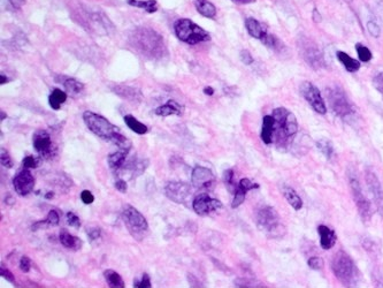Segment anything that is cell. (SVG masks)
<instances>
[{
  "label": "cell",
  "instance_id": "6da1fadb",
  "mask_svg": "<svg viewBox=\"0 0 383 288\" xmlns=\"http://www.w3.org/2000/svg\"><path fill=\"white\" fill-rule=\"evenodd\" d=\"M272 115V143L277 148H284L298 133V121L292 112L284 107H277Z\"/></svg>",
  "mask_w": 383,
  "mask_h": 288
},
{
  "label": "cell",
  "instance_id": "7a4b0ae2",
  "mask_svg": "<svg viewBox=\"0 0 383 288\" xmlns=\"http://www.w3.org/2000/svg\"><path fill=\"white\" fill-rule=\"evenodd\" d=\"M133 47L149 58H161L166 52L162 37L152 29L138 28L130 37Z\"/></svg>",
  "mask_w": 383,
  "mask_h": 288
},
{
  "label": "cell",
  "instance_id": "3957f363",
  "mask_svg": "<svg viewBox=\"0 0 383 288\" xmlns=\"http://www.w3.org/2000/svg\"><path fill=\"white\" fill-rule=\"evenodd\" d=\"M174 30L178 38L189 45H196L211 39V35L207 31L189 19H180L176 21Z\"/></svg>",
  "mask_w": 383,
  "mask_h": 288
},
{
  "label": "cell",
  "instance_id": "277c9868",
  "mask_svg": "<svg viewBox=\"0 0 383 288\" xmlns=\"http://www.w3.org/2000/svg\"><path fill=\"white\" fill-rule=\"evenodd\" d=\"M331 270L335 277L344 285H352L358 279V270L349 255L339 250L331 262Z\"/></svg>",
  "mask_w": 383,
  "mask_h": 288
},
{
  "label": "cell",
  "instance_id": "5b68a950",
  "mask_svg": "<svg viewBox=\"0 0 383 288\" xmlns=\"http://www.w3.org/2000/svg\"><path fill=\"white\" fill-rule=\"evenodd\" d=\"M257 225L260 231L271 237H279L285 233L280 215L273 207H263L257 214Z\"/></svg>",
  "mask_w": 383,
  "mask_h": 288
},
{
  "label": "cell",
  "instance_id": "8992f818",
  "mask_svg": "<svg viewBox=\"0 0 383 288\" xmlns=\"http://www.w3.org/2000/svg\"><path fill=\"white\" fill-rule=\"evenodd\" d=\"M83 120L90 132L105 141L112 142L116 133L120 131L119 128L114 126V125H112L103 115L94 113V112H84Z\"/></svg>",
  "mask_w": 383,
  "mask_h": 288
},
{
  "label": "cell",
  "instance_id": "52a82bcc",
  "mask_svg": "<svg viewBox=\"0 0 383 288\" xmlns=\"http://www.w3.org/2000/svg\"><path fill=\"white\" fill-rule=\"evenodd\" d=\"M328 104L334 113L344 120L355 114V107L349 101L344 91L338 87L328 90Z\"/></svg>",
  "mask_w": 383,
  "mask_h": 288
},
{
  "label": "cell",
  "instance_id": "ba28073f",
  "mask_svg": "<svg viewBox=\"0 0 383 288\" xmlns=\"http://www.w3.org/2000/svg\"><path fill=\"white\" fill-rule=\"evenodd\" d=\"M121 216L130 234L136 239H141L149 229V224H147L145 217L132 205H125L122 210Z\"/></svg>",
  "mask_w": 383,
  "mask_h": 288
},
{
  "label": "cell",
  "instance_id": "9c48e42d",
  "mask_svg": "<svg viewBox=\"0 0 383 288\" xmlns=\"http://www.w3.org/2000/svg\"><path fill=\"white\" fill-rule=\"evenodd\" d=\"M349 182H350V189L352 193L353 201H355L358 212L363 219L364 223H369V220L372 219L373 210H372V204L368 201V198L366 197L365 194L363 193L361 186L358 179L353 175L349 177Z\"/></svg>",
  "mask_w": 383,
  "mask_h": 288
},
{
  "label": "cell",
  "instance_id": "30bf717a",
  "mask_svg": "<svg viewBox=\"0 0 383 288\" xmlns=\"http://www.w3.org/2000/svg\"><path fill=\"white\" fill-rule=\"evenodd\" d=\"M301 94L305 101L310 104V106L317 112L318 114L325 115L327 113V106L323 101V97L321 93L317 87L312 85L311 82H303L301 85Z\"/></svg>",
  "mask_w": 383,
  "mask_h": 288
},
{
  "label": "cell",
  "instance_id": "8fae6325",
  "mask_svg": "<svg viewBox=\"0 0 383 288\" xmlns=\"http://www.w3.org/2000/svg\"><path fill=\"white\" fill-rule=\"evenodd\" d=\"M147 166H149V160L134 157L130 160L125 161L124 165L117 172H115V174L117 177H120V179L127 178V180H133V179L140 177L141 174L144 173Z\"/></svg>",
  "mask_w": 383,
  "mask_h": 288
},
{
  "label": "cell",
  "instance_id": "7c38bea8",
  "mask_svg": "<svg viewBox=\"0 0 383 288\" xmlns=\"http://www.w3.org/2000/svg\"><path fill=\"white\" fill-rule=\"evenodd\" d=\"M191 187L184 182H168L165 187V194L167 197L171 201L179 204H184L187 202V199L191 196Z\"/></svg>",
  "mask_w": 383,
  "mask_h": 288
},
{
  "label": "cell",
  "instance_id": "4fadbf2b",
  "mask_svg": "<svg viewBox=\"0 0 383 288\" xmlns=\"http://www.w3.org/2000/svg\"><path fill=\"white\" fill-rule=\"evenodd\" d=\"M33 148L45 158H52L57 153V147L52 143L51 136L48 132H36L32 137Z\"/></svg>",
  "mask_w": 383,
  "mask_h": 288
},
{
  "label": "cell",
  "instance_id": "5bb4252c",
  "mask_svg": "<svg viewBox=\"0 0 383 288\" xmlns=\"http://www.w3.org/2000/svg\"><path fill=\"white\" fill-rule=\"evenodd\" d=\"M192 208L198 216H206L222 208V203L217 198L209 197L207 194H199L193 198Z\"/></svg>",
  "mask_w": 383,
  "mask_h": 288
},
{
  "label": "cell",
  "instance_id": "9a60e30c",
  "mask_svg": "<svg viewBox=\"0 0 383 288\" xmlns=\"http://www.w3.org/2000/svg\"><path fill=\"white\" fill-rule=\"evenodd\" d=\"M366 183L369 189V193L373 196V201L375 203L378 214L383 218V187L373 171H366Z\"/></svg>",
  "mask_w": 383,
  "mask_h": 288
},
{
  "label": "cell",
  "instance_id": "2e32d148",
  "mask_svg": "<svg viewBox=\"0 0 383 288\" xmlns=\"http://www.w3.org/2000/svg\"><path fill=\"white\" fill-rule=\"evenodd\" d=\"M13 186L16 194L20 196H27L35 187V178L28 169H24L15 175L13 179Z\"/></svg>",
  "mask_w": 383,
  "mask_h": 288
},
{
  "label": "cell",
  "instance_id": "e0dca14e",
  "mask_svg": "<svg viewBox=\"0 0 383 288\" xmlns=\"http://www.w3.org/2000/svg\"><path fill=\"white\" fill-rule=\"evenodd\" d=\"M192 186L198 189H207L211 188L216 182V177L211 170L203 168V166H197L193 169L191 174Z\"/></svg>",
  "mask_w": 383,
  "mask_h": 288
},
{
  "label": "cell",
  "instance_id": "ac0fdd59",
  "mask_svg": "<svg viewBox=\"0 0 383 288\" xmlns=\"http://www.w3.org/2000/svg\"><path fill=\"white\" fill-rule=\"evenodd\" d=\"M303 57H304L307 64L314 69H320L325 67V60H323L322 53L313 44H309L304 47V50H303Z\"/></svg>",
  "mask_w": 383,
  "mask_h": 288
},
{
  "label": "cell",
  "instance_id": "d6986e66",
  "mask_svg": "<svg viewBox=\"0 0 383 288\" xmlns=\"http://www.w3.org/2000/svg\"><path fill=\"white\" fill-rule=\"evenodd\" d=\"M113 93L116 94L119 97L125 99V101L132 103H141L143 98V94L140 89L135 87L124 86V85H115L111 87Z\"/></svg>",
  "mask_w": 383,
  "mask_h": 288
},
{
  "label": "cell",
  "instance_id": "ffe728a7",
  "mask_svg": "<svg viewBox=\"0 0 383 288\" xmlns=\"http://www.w3.org/2000/svg\"><path fill=\"white\" fill-rule=\"evenodd\" d=\"M318 233L320 236V245L323 250H329L334 247L337 240L335 231H332L326 225H319L318 226Z\"/></svg>",
  "mask_w": 383,
  "mask_h": 288
},
{
  "label": "cell",
  "instance_id": "44dd1931",
  "mask_svg": "<svg viewBox=\"0 0 383 288\" xmlns=\"http://www.w3.org/2000/svg\"><path fill=\"white\" fill-rule=\"evenodd\" d=\"M245 27L250 36H252L253 38H257V39L262 40L264 37L268 34L267 29L265 28L263 24L259 22V21H257L253 18H247L245 20Z\"/></svg>",
  "mask_w": 383,
  "mask_h": 288
},
{
  "label": "cell",
  "instance_id": "7402d4cb",
  "mask_svg": "<svg viewBox=\"0 0 383 288\" xmlns=\"http://www.w3.org/2000/svg\"><path fill=\"white\" fill-rule=\"evenodd\" d=\"M184 108L182 105H180L175 101H168L166 104L159 106L155 110V114L160 116H168V115H182Z\"/></svg>",
  "mask_w": 383,
  "mask_h": 288
},
{
  "label": "cell",
  "instance_id": "603a6c76",
  "mask_svg": "<svg viewBox=\"0 0 383 288\" xmlns=\"http://www.w3.org/2000/svg\"><path fill=\"white\" fill-rule=\"evenodd\" d=\"M128 153L129 151H127V150L120 149V151L108 154L107 162H108L109 169H111L113 172H117V171H119L122 166L124 165V162L127 161Z\"/></svg>",
  "mask_w": 383,
  "mask_h": 288
},
{
  "label": "cell",
  "instance_id": "cb8c5ba5",
  "mask_svg": "<svg viewBox=\"0 0 383 288\" xmlns=\"http://www.w3.org/2000/svg\"><path fill=\"white\" fill-rule=\"evenodd\" d=\"M59 240H60L61 244L64 245L65 248L75 250V252L78 249H81L82 247L81 239H78L77 236L71 235L69 232L66 231V229H62V231H60V233H59Z\"/></svg>",
  "mask_w": 383,
  "mask_h": 288
},
{
  "label": "cell",
  "instance_id": "d4e9b609",
  "mask_svg": "<svg viewBox=\"0 0 383 288\" xmlns=\"http://www.w3.org/2000/svg\"><path fill=\"white\" fill-rule=\"evenodd\" d=\"M282 193H283L284 198L287 199V202L290 204L293 210H301L303 208V199L301 198V196L296 193V190L293 188L289 187V186H283L282 187Z\"/></svg>",
  "mask_w": 383,
  "mask_h": 288
},
{
  "label": "cell",
  "instance_id": "484cf974",
  "mask_svg": "<svg viewBox=\"0 0 383 288\" xmlns=\"http://www.w3.org/2000/svg\"><path fill=\"white\" fill-rule=\"evenodd\" d=\"M195 6L199 13L207 19H214L217 15V8L208 0H195Z\"/></svg>",
  "mask_w": 383,
  "mask_h": 288
},
{
  "label": "cell",
  "instance_id": "4316f807",
  "mask_svg": "<svg viewBox=\"0 0 383 288\" xmlns=\"http://www.w3.org/2000/svg\"><path fill=\"white\" fill-rule=\"evenodd\" d=\"M336 56H337V59L341 62H342V65L344 66L345 69H347L348 72L356 73V72H358V70H359L360 62L356 60V59H353V58L349 56L348 53H345L343 51H337Z\"/></svg>",
  "mask_w": 383,
  "mask_h": 288
},
{
  "label": "cell",
  "instance_id": "83f0119b",
  "mask_svg": "<svg viewBox=\"0 0 383 288\" xmlns=\"http://www.w3.org/2000/svg\"><path fill=\"white\" fill-rule=\"evenodd\" d=\"M62 85H64L67 95L71 96V97H76L79 94L82 93L84 89V85L77 80H75L73 77H67L62 81Z\"/></svg>",
  "mask_w": 383,
  "mask_h": 288
},
{
  "label": "cell",
  "instance_id": "f1b7e54d",
  "mask_svg": "<svg viewBox=\"0 0 383 288\" xmlns=\"http://www.w3.org/2000/svg\"><path fill=\"white\" fill-rule=\"evenodd\" d=\"M124 122L127 126L132 129L134 133H136L138 135H144L149 132V128L145 126L144 124H142L141 121H138L134 115L132 114H127L124 115Z\"/></svg>",
  "mask_w": 383,
  "mask_h": 288
},
{
  "label": "cell",
  "instance_id": "f546056e",
  "mask_svg": "<svg viewBox=\"0 0 383 288\" xmlns=\"http://www.w3.org/2000/svg\"><path fill=\"white\" fill-rule=\"evenodd\" d=\"M67 93L60 89H54L49 97V104L53 110H60L61 105L67 101Z\"/></svg>",
  "mask_w": 383,
  "mask_h": 288
},
{
  "label": "cell",
  "instance_id": "4dcf8cb0",
  "mask_svg": "<svg viewBox=\"0 0 383 288\" xmlns=\"http://www.w3.org/2000/svg\"><path fill=\"white\" fill-rule=\"evenodd\" d=\"M104 277L106 279V281L108 283L109 287L112 288H124L125 283L122 279L121 275L119 273H116L114 270H105L104 271Z\"/></svg>",
  "mask_w": 383,
  "mask_h": 288
},
{
  "label": "cell",
  "instance_id": "1f68e13d",
  "mask_svg": "<svg viewBox=\"0 0 383 288\" xmlns=\"http://www.w3.org/2000/svg\"><path fill=\"white\" fill-rule=\"evenodd\" d=\"M128 5L143 8L147 13H154L158 11V4L155 0H127Z\"/></svg>",
  "mask_w": 383,
  "mask_h": 288
},
{
  "label": "cell",
  "instance_id": "d6a6232c",
  "mask_svg": "<svg viewBox=\"0 0 383 288\" xmlns=\"http://www.w3.org/2000/svg\"><path fill=\"white\" fill-rule=\"evenodd\" d=\"M59 220H60V216H59L58 211L57 210H51L49 212L48 218H46L44 221H38V223L33 224L32 229H33V231H36L37 228L41 227L45 224L51 225V226H57V225L59 224Z\"/></svg>",
  "mask_w": 383,
  "mask_h": 288
},
{
  "label": "cell",
  "instance_id": "836d02e7",
  "mask_svg": "<svg viewBox=\"0 0 383 288\" xmlns=\"http://www.w3.org/2000/svg\"><path fill=\"white\" fill-rule=\"evenodd\" d=\"M317 147L321 151V153L328 159H330L334 154V147H332L331 142L327 139H320L317 141Z\"/></svg>",
  "mask_w": 383,
  "mask_h": 288
},
{
  "label": "cell",
  "instance_id": "e575fe53",
  "mask_svg": "<svg viewBox=\"0 0 383 288\" xmlns=\"http://www.w3.org/2000/svg\"><path fill=\"white\" fill-rule=\"evenodd\" d=\"M262 42L265 45H266L267 48L274 50V51H281L282 48H283V44H282V42L274 35L267 34L262 39Z\"/></svg>",
  "mask_w": 383,
  "mask_h": 288
},
{
  "label": "cell",
  "instance_id": "d590c367",
  "mask_svg": "<svg viewBox=\"0 0 383 288\" xmlns=\"http://www.w3.org/2000/svg\"><path fill=\"white\" fill-rule=\"evenodd\" d=\"M113 143L116 144L117 147H119L121 150H127V151H129L130 149H132V142H130V140H128L127 137H125L123 134H121V132L119 131L115 134L114 139H113Z\"/></svg>",
  "mask_w": 383,
  "mask_h": 288
},
{
  "label": "cell",
  "instance_id": "8d00e7d4",
  "mask_svg": "<svg viewBox=\"0 0 383 288\" xmlns=\"http://www.w3.org/2000/svg\"><path fill=\"white\" fill-rule=\"evenodd\" d=\"M356 50L358 53V57H359L360 61L363 62H368L372 59V52L369 51L368 48H366L363 44H357L356 45Z\"/></svg>",
  "mask_w": 383,
  "mask_h": 288
},
{
  "label": "cell",
  "instance_id": "74e56055",
  "mask_svg": "<svg viewBox=\"0 0 383 288\" xmlns=\"http://www.w3.org/2000/svg\"><path fill=\"white\" fill-rule=\"evenodd\" d=\"M246 194L247 193H245V191L237 186V189L234 193V199H233V202H231V208L233 209L238 208L241 204H243L244 201H245Z\"/></svg>",
  "mask_w": 383,
  "mask_h": 288
},
{
  "label": "cell",
  "instance_id": "f35d334b",
  "mask_svg": "<svg viewBox=\"0 0 383 288\" xmlns=\"http://www.w3.org/2000/svg\"><path fill=\"white\" fill-rule=\"evenodd\" d=\"M224 181H225L226 185L228 186L229 191H233V193L236 191L237 187L235 186V183H234V171L233 170L229 169L224 173Z\"/></svg>",
  "mask_w": 383,
  "mask_h": 288
},
{
  "label": "cell",
  "instance_id": "ab89813d",
  "mask_svg": "<svg viewBox=\"0 0 383 288\" xmlns=\"http://www.w3.org/2000/svg\"><path fill=\"white\" fill-rule=\"evenodd\" d=\"M307 265H309L312 270L320 271V270L323 269V266H325V262H323L321 257L313 256V257L309 258V261H307Z\"/></svg>",
  "mask_w": 383,
  "mask_h": 288
},
{
  "label": "cell",
  "instance_id": "60d3db41",
  "mask_svg": "<svg viewBox=\"0 0 383 288\" xmlns=\"http://www.w3.org/2000/svg\"><path fill=\"white\" fill-rule=\"evenodd\" d=\"M238 187L241 188V189H243L244 191H245V193H247V191H250V190H252V189H258V188H259V185H258V183L252 182V181L250 180V179L244 178V179H242L241 181H239Z\"/></svg>",
  "mask_w": 383,
  "mask_h": 288
},
{
  "label": "cell",
  "instance_id": "b9f144b4",
  "mask_svg": "<svg viewBox=\"0 0 383 288\" xmlns=\"http://www.w3.org/2000/svg\"><path fill=\"white\" fill-rule=\"evenodd\" d=\"M0 162L5 169L13 168V160H12L10 153L5 149H2V152H0Z\"/></svg>",
  "mask_w": 383,
  "mask_h": 288
},
{
  "label": "cell",
  "instance_id": "7bdbcfd3",
  "mask_svg": "<svg viewBox=\"0 0 383 288\" xmlns=\"http://www.w3.org/2000/svg\"><path fill=\"white\" fill-rule=\"evenodd\" d=\"M22 164L24 169L31 170V169H36L37 166H38V160H37L33 156H27L26 158H23Z\"/></svg>",
  "mask_w": 383,
  "mask_h": 288
},
{
  "label": "cell",
  "instance_id": "ee69618b",
  "mask_svg": "<svg viewBox=\"0 0 383 288\" xmlns=\"http://www.w3.org/2000/svg\"><path fill=\"white\" fill-rule=\"evenodd\" d=\"M67 217V223H68L70 226H73L75 228H78L79 226H81V220H79L78 217L73 214V212H68V214L66 215Z\"/></svg>",
  "mask_w": 383,
  "mask_h": 288
},
{
  "label": "cell",
  "instance_id": "f6af8a7d",
  "mask_svg": "<svg viewBox=\"0 0 383 288\" xmlns=\"http://www.w3.org/2000/svg\"><path fill=\"white\" fill-rule=\"evenodd\" d=\"M373 85L375 87V89L382 95L383 97V72L378 73L375 77L373 78Z\"/></svg>",
  "mask_w": 383,
  "mask_h": 288
},
{
  "label": "cell",
  "instance_id": "bcb514c9",
  "mask_svg": "<svg viewBox=\"0 0 383 288\" xmlns=\"http://www.w3.org/2000/svg\"><path fill=\"white\" fill-rule=\"evenodd\" d=\"M30 268H31L30 258L23 256L20 260V269H21V271H22V272H24V273H28L29 271H30Z\"/></svg>",
  "mask_w": 383,
  "mask_h": 288
},
{
  "label": "cell",
  "instance_id": "7dc6e473",
  "mask_svg": "<svg viewBox=\"0 0 383 288\" xmlns=\"http://www.w3.org/2000/svg\"><path fill=\"white\" fill-rule=\"evenodd\" d=\"M134 286L137 287V288H150L151 287V280H150L149 274H146V273L143 274V277L140 280V282H135Z\"/></svg>",
  "mask_w": 383,
  "mask_h": 288
},
{
  "label": "cell",
  "instance_id": "c3c4849f",
  "mask_svg": "<svg viewBox=\"0 0 383 288\" xmlns=\"http://www.w3.org/2000/svg\"><path fill=\"white\" fill-rule=\"evenodd\" d=\"M367 29H368L369 34L372 35L373 37H376V38L381 34V29L375 22H368L367 23Z\"/></svg>",
  "mask_w": 383,
  "mask_h": 288
},
{
  "label": "cell",
  "instance_id": "681fc988",
  "mask_svg": "<svg viewBox=\"0 0 383 288\" xmlns=\"http://www.w3.org/2000/svg\"><path fill=\"white\" fill-rule=\"evenodd\" d=\"M241 60L244 65H251L253 62V57L251 56V53L247 50H243L241 51Z\"/></svg>",
  "mask_w": 383,
  "mask_h": 288
},
{
  "label": "cell",
  "instance_id": "f907efd6",
  "mask_svg": "<svg viewBox=\"0 0 383 288\" xmlns=\"http://www.w3.org/2000/svg\"><path fill=\"white\" fill-rule=\"evenodd\" d=\"M81 199L84 204H91V203H94L95 197L89 190H83L81 193Z\"/></svg>",
  "mask_w": 383,
  "mask_h": 288
},
{
  "label": "cell",
  "instance_id": "816d5d0a",
  "mask_svg": "<svg viewBox=\"0 0 383 288\" xmlns=\"http://www.w3.org/2000/svg\"><path fill=\"white\" fill-rule=\"evenodd\" d=\"M0 274H2V277H3V278H5L6 280H8L10 282H14V281H15L14 274L12 273L10 270L2 268V269H0Z\"/></svg>",
  "mask_w": 383,
  "mask_h": 288
},
{
  "label": "cell",
  "instance_id": "f5cc1de1",
  "mask_svg": "<svg viewBox=\"0 0 383 288\" xmlns=\"http://www.w3.org/2000/svg\"><path fill=\"white\" fill-rule=\"evenodd\" d=\"M115 188L120 193H127V182H125L123 179H119V180L115 182Z\"/></svg>",
  "mask_w": 383,
  "mask_h": 288
},
{
  "label": "cell",
  "instance_id": "db71d44e",
  "mask_svg": "<svg viewBox=\"0 0 383 288\" xmlns=\"http://www.w3.org/2000/svg\"><path fill=\"white\" fill-rule=\"evenodd\" d=\"M88 234H89L90 240H92V241L97 240L98 237H100V229L99 228H91Z\"/></svg>",
  "mask_w": 383,
  "mask_h": 288
},
{
  "label": "cell",
  "instance_id": "11a10c76",
  "mask_svg": "<svg viewBox=\"0 0 383 288\" xmlns=\"http://www.w3.org/2000/svg\"><path fill=\"white\" fill-rule=\"evenodd\" d=\"M10 3L12 4V6L15 8H21L26 4V0H10Z\"/></svg>",
  "mask_w": 383,
  "mask_h": 288
},
{
  "label": "cell",
  "instance_id": "9f6ffc18",
  "mask_svg": "<svg viewBox=\"0 0 383 288\" xmlns=\"http://www.w3.org/2000/svg\"><path fill=\"white\" fill-rule=\"evenodd\" d=\"M231 2H234V3H236V4H241V5H246V4L254 3L256 0H231Z\"/></svg>",
  "mask_w": 383,
  "mask_h": 288
},
{
  "label": "cell",
  "instance_id": "6f0895ef",
  "mask_svg": "<svg viewBox=\"0 0 383 288\" xmlns=\"http://www.w3.org/2000/svg\"><path fill=\"white\" fill-rule=\"evenodd\" d=\"M204 94L207 96H213L214 95V89L212 87H206L204 89Z\"/></svg>",
  "mask_w": 383,
  "mask_h": 288
},
{
  "label": "cell",
  "instance_id": "680465c9",
  "mask_svg": "<svg viewBox=\"0 0 383 288\" xmlns=\"http://www.w3.org/2000/svg\"><path fill=\"white\" fill-rule=\"evenodd\" d=\"M5 202H6L7 205L11 207V205H13V204L15 203V199H14V197H12V196L8 195L7 197H6V199H5Z\"/></svg>",
  "mask_w": 383,
  "mask_h": 288
},
{
  "label": "cell",
  "instance_id": "91938a15",
  "mask_svg": "<svg viewBox=\"0 0 383 288\" xmlns=\"http://www.w3.org/2000/svg\"><path fill=\"white\" fill-rule=\"evenodd\" d=\"M8 82V78L5 76V75L2 74L0 75V85H5V83Z\"/></svg>",
  "mask_w": 383,
  "mask_h": 288
},
{
  "label": "cell",
  "instance_id": "94428289",
  "mask_svg": "<svg viewBox=\"0 0 383 288\" xmlns=\"http://www.w3.org/2000/svg\"><path fill=\"white\" fill-rule=\"evenodd\" d=\"M53 193H48V194H46L45 195V198H48V199H50V198H53Z\"/></svg>",
  "mask_w": 383,
  "mask_h": 288
},
{
  "label": "cell",
  "instance_id": "6125c7cd",
  "mask_svg": "<svg viewBox=\"0 0 383 288\" xmlns=\"http://www.w3.org/2000/svg\"><path fill=\"white\" fill-rule=\"evenodd\" d=\"M0 114H2V121H4V119H6V118H7V114H6L4 111L0 112Z\"/></svg>",
  "mask_w": 383,
  "mask_h": 288
}]
</instances>
